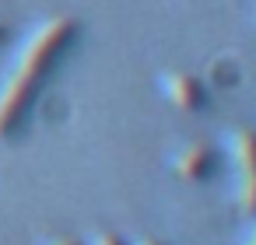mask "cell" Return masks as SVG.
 <instances>
[{
    "mask_svg": "<svg viewBox=\"0 0 256 245\" xmlns=\"http://www.w3.org/2000/svg\"><path fill=\"white\" fill-rule=\"evenodd\" d=\"M78 35H81V21L74 14H53L39 28H32L8 81L0 84V137L4 140L18 133V126L25 123L28 109L36 105L50 70L78 42Z\"/></svg>",
    "mask_w": 256,
    "mask_h": 245,
    "instance_id": "obj_1",
    "label": "cell"
},
{
    "mask_svg": "<svg viewBox=\"0 0 256 245\" xmlns=\"http://www.w3.org/2000/svg\"><path fill=\"white\" fill-rule=\"evenodd\" d=\"M232 154V200L242 217H256V130L238 126L228 133Z\"/></svg>",
    "mask_w": 256,
    "mask_h": 245,
    "instance_id": "obj_2",
    "label": "cell"
},
{
    "mask_svg": "<svg viewBox=\"0 0 256 245\" xmlns=\"http://www.w3.org/2000/svg\"><path fill=\"white\" fill-rule=\"evenodd\" d=\"M158 88H162L165 102L176 112H182V116H196L210 102V91H207L204 77L200 74H190V70H165L162 81H158Z\"/></svg>",
    "mask_w": 256,
    "mask_h": 245,
    "instance_id": "obj_3",
    "label": "cell"
},
{
    "mask_svg": "<svg viewBox=\"0 0 256 245\" xmlns=\"http://www.w3.org/2000/svg\"><path fill=\"white\" fill-rule=\"evenodd\" d=\"M168 168L186 179V182H204L210 172H214V151L207 144H182L172 158H168Z\"/></svg>",
    "mask_w": 256,
    "mask_h": 245,
    "instance_id": "obj_4",
    "label": "cell"
},
{
    "mask_svg": "<svg viewBox=\"0 0 256 245\" xmlns=\"http://www.w3.org/2000/svg\"><path fill=\"white\" fill-rule=\"evenodd\" d=\"M92 245H126L120 235H112V231H102V235H95L92 238Z\"/></svg>",
    "mask_w": 256,
    "mask_h": 245,
    "instance_id": "obj_5",
    "label": "cell"
},
{
    "mask_svg": "<svg viewBox=\"0 0 256 245\" xmlns=\"http://www.w3.org/2000/svg\"><path fill=\"white\" fill-rule=\"evenodd\" d=\"M50 245H81L78 238H56V242H50Z\"/></svg>",
    "mask_w": 256,
    "mask_h": 245,
    "instance_id": "obj_6",
    "label": "cell"
},
{
    "mask_svg": "<svg viewBox=\"0 0 256 245\" xmlns=\"http://www.w3.org/2000/svg\"><path fill=\"white\" fill-rule=\"evenodd\" d=\"M8 39H11V32H8V25H0V46H8Z\"/></svg>",
    "mask_w": 256,
    "mask_h": 245,
    "instance_id": "obj_7",
    "label": "cell"
},
{
    "mask_svg": "<svg viewBox=\"0 0 256 245\" xmlns=\"http://www.w3.org/2000/svg\"><path fill=\"white\" fill-rule=\"evenodd\" d=\"M137 245H162V242H154V238H140Z\"/></svg>",
    "mask_w": 256,
    "mask_h": 245,
    "instance_id": "obj_8",
    "label": "cell"
},
{
    "mask_svg": "<svg viewBox=\"0 0 256 245\" xmlns=\"http://www.w3.org/2000/svg\"><path fill=\"white\" fill-rule=\"evenodd\" d=\"M246 245H256V231H252V235H249V242H246Z\"/></svg>",
    "mask_w": 256,
    "mask_h": 245,
    "instance_id": "obj_9",
    "label": "cell"
}]
</instances>
